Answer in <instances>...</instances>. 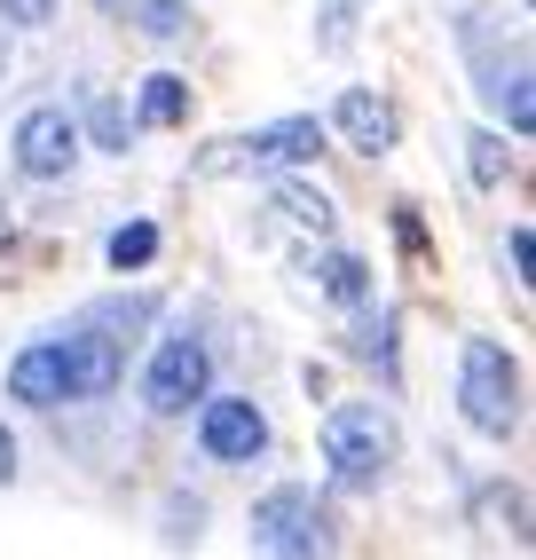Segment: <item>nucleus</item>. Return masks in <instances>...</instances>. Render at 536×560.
Segmentation results:
<instances>
[{
    "mask_svg": "<svg viewBox=\"0 0 536 560\" xmlns=\"http://www.w3.org/2000/svg\"><path fill=\"white\" fill-rule=\"evenodd\" d=\"M95 142H103V151H127V119H119V103H95Z\"/></svg>",
    "mask_w": 536,
    "mask_h": 560,
    "instance_id": "obj_16",
    "label": "nucleus"
},
{
    "mask_svg": "<svg viewBox=\"0 0 536 560\" xmlns=\"http://www.w3.org/2000/svg\"><path fill=\"white\" fill-rule=\"evenodd\" d=\"M331 119H339V135H348L356 142V151H395V110L387 103H378L371 88H348V95H339V110H331Z\"/></svg>",
    "mask_w": 536,
    "mask_h": 560,
    "instance_id": "obj_10",
    "label": "nucleus"
},
{
    "mask_svg": "<svg viewBox=\"0 0 536 560\" xmlns=\"http://www.w3.org/2000/svg\"><path fill=\"white\" fill-rule=\"evenodd\" d=\"M316 151H324V127L316 119H277V127L237 135V151L206 159V174H221V166H300V159H316Z\"/></svg>",
    "mask_w": 536,
    "mask_h": 560,
    "instance_id": "obj_7",
    "label": "nucleus"
},
{
    "mask_svg": "<svg viewBox=\"0 0 536 560\" xmlns=\"http://www.w3.org/2000/svg\"><path fill=\"white\" fill-rule=\"evenodd\" d=\"M277 206H284V213H292V221H308V230H331V206H324V198H316V190H284V198H277Z\"/></svg>",
    "mask_w": 536,
    "mask_h": 560,
    "instance_id": "obj_14",
    "label": "nucleus"
},
{
    "mask_svg": "<svg viewBox=\"0 0 536 560\" xmlns=\"http://www.w3.org/2000/svg\"><path fill=\"white\" fill-rule=\"evenodd\" d=\"M324 292H331V301H348V308H356L363 292H371L363 260H356V253H331V260H324Z\"/></svg>",
    "mask_w": 536,
    "mask_h": 560,
    "instance_id": "obj_12",
    "label": "nucleus"
},
{
    "mask_svg": "<svg viewBox=\"0 0 536 560\" xmlns=\"http://www.w3.org/2000/svg\"><path fill=\"white\" fill-rule=\"evenodd\" d=\"M198 442H206V458L213 466H253L268 451V419L245 402V395H213L198 410Z\"/></svg>",
    "mask_w": 536,
    "mask_h": 560,
    "instance_id": "obj_5",
    "label": "nucleus"
},
{
    "mask_svg": "<svg viewBox=\"0 0 536 560\" xmlns=\"http://www.w3.org/2000/svg\"><path fill=\"white\" fill-rule=\"evenodd\" d=\"M497 95H505V88H497ZM505 110H513V127H521V135L536 127V103H528V88H521V80H513V95H505Z\"/></svg>",
    "mask_w": 536,
    "mask_h": 560,
    "instance_id": "obj_18",
    "label": "nucleus"
},
{
    "mask_svg": "<svg viewBox=\"0 0 536 560\" xmlns=\"http://www.w3.org/2000/svg\"><path fill=\"white\" fill-rule=\"evenodd\" d=\"M9 474H16V434L0 427V481H9Z\"/></svg>",
    "mask_w": 536,
    "mask_h": 560,
    "instance_id": "obj_20",
    "label": "nucleus"
},
{
    "mask_svg": "<svg viewBox=\"0 0 536 560\" xmlns=\"http://www.w3.org/2000/svg\"><path fill=\"white\" fill-rule=\"evenodd\" d=\"M56 0H0V16H16V24H48Z\"/></svg>",
    "mask_w": 536,
    "mask_h": 560,
    "instance_id": "obj_17",
    "label": "nucleus"
},
{
    "mask_svg": "<svg viewBox=\"0 0 536 560\" xmlns=\"http://www.w3.org/2000/svg\"><path fill=\"white\" fill-rule=\"evenodd\" d=\"M189 16H182V0H142V32H159V40H174Z\"/></svg>",
    "mask_w": 536,
    "mask_h": 560,
    "instance_id": "obj_15",
    "label": "nucleus"
},
{
    "mask_svg": "<svg viewBox=\"0 0 536 560\" xmlns=\"http://www.w3.org/2000/svg\"><path fill=\"white\" fill-rule=\"evenodd\" d=\"M253 552L260 560H331V529L300 481H284V490H268L253 505Z\"/></svg>",
    "mask_w": 536,
    "mask_h": 560,
    "instance_id": "obj_2",
    "label": "nucleus"
},
{
    "mask_svg": "<svg viewBox=\"0 0 536 560\" xmlns=\"http://www.w3.org/2000/svg\"><path fill=\"white\" fill-rule=\"evenodd\" d=\"M63 371H71V395H110L119 387V340H110V331H71Z\"/></svg>",
    "mask_w": 536,
    "mask_h": 560,
    "instance_id": "obj_9",
    "label": "nucleus"
},
{
    "mask_svg": "<svg viewBox=\"0 0 536 560\" xmlns=\"http://www.w3.org/2000/svg\"><path fill=\"white\" fill-rule=\"evenodd\" d=\"M206 380H213V355H206V340H189V331H174V340L150 355V371H142V402L159 410V419H174V410H189L206 395Z\"/></svg>",
    "mask_w": 536,
    "mask_h": 560,
    "instance_id": "obj_4",
    "label": "nucleus"
},
{
    "mask_svg": "<svg viewBox=\"0 0 536 560\" xmlns=\"http://www.w3.org/2000/svg\"><path fill=\"white\" fill-rule=\"evenodd\" d=\"M71 159H80V127H71L56 103H40V110H24V119H16V166L32 182L71 174Z\"/></svg>",
    "mask_w": 536,
    "mask_h": 560,
    "instance_id": "obj_6",
    "label": "nucleus"
},
{
    "mask_svg": "<svg viewBox=\"0 0 536 560\" xmlns=\"http://www.w3.org/2000/svg\"><path fill=\"white\" fill-rule=\"evenodd\" d=\"M150 253H159V230H150V221H127V230H110V269H142Z\"/></svg>",
    "mask_w": 536,
    "mask_h": 560,
    "instance_id": "obj_13",
    "label": "nucleus"
},
{
    "mask_svg": "<svg viewBox=\"0 0 536 560\" xmlns=\"http://www.w3.org/2000/svg\"><path fill=\"white\" fill-rule=\"evenodd\" d=\"M142 119H150V127H182V119H189V80L159 71V80L142 88Z\"/></svg>",
    "mask_w": 536,
    "mask_h": 560,
    "instance_id": "obj_11",
    "label": "nucleus"
},
{
    "mask_svg": "<svg viewBox=\"0 0 536 560\" xmlns=\"http://www.w3.org/2000/svg\"><path fill=\"white\" fill-rule=\"evenodd\" d=\"M521 380H513V355L497 348V340H466V371H457V402H466V419L481 427V434H497L505 442L513 434V419H521V395H513Z\"/></svg>",
    "mask_w": 536,
    "mask_h": 560,
    "instance_id": "obj_3",
    "label": "nucleus"
},
{
    "mask_svg": "<svg viewBox=\"0 0 536 560\" xmlns=\"http://www.w3.org/2000/svg\"><path fill=\"white\" fill-rule=\"evenodd\" d=\"M9 395H16V402H32V410L63 402V395H71L63 340H40V348H24V355H16V363H9Z\"/></svg>",
    "mask_w": 536,
    "mask_h": 560,
    "instance_id": "obj_8",
    "label": "nucleus"
},
{
    "mask_svg": "<svg viewBox=\"0 0 536 560\" xmlns=\"http://www.w3.org/2000/svg\"><path fill=\"white\" fill-rule=\"evenodd\" d=\"M474 174H481V182H497V174H505V159H497V142H489V135L474 142Z\"/></svg>",
    "mask_w": 536,
    "mask_h": 560,
    "instance_id": "obj_19",
    "label": "nucleus"
},
{
    "mask_svg": "<svg viewBox=\"0 0 536 560\" xmlns=\"http://www.w3.org/2000/svg\"><path fill=\"white\" fill-rule=\"evenodd\" d=\"M324 458H331V481L363 490V481H378L387 458H395V419L378 402H339L324 419Z\"/></svg>",
    "mask_w": 536,
    "mask_h": 560,
    "instance_id": "obj_1",
    "label": "nucleus"
}]
</instances>
